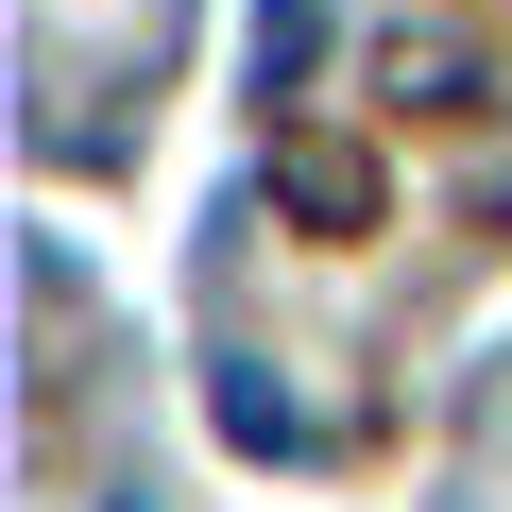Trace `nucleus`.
Returning <instances> with one entry per match:
<instances>
[{"label": "nucleus", "instance_id": "obj_1", "mask_svg": "<svg viewBox=\"0 0 512 512\" xmlns=\"http://www.w3.org/2000/svg\"><path fill=\"white\" fill-rule=\"evenodd\" d=\"M274 205H291L308 239H359V222H376V154H359V137H274Z\"/></svg>", "mask_w": 512, "mask_h": 512}, {"label": "nucleus", "instance_id": "obj_2", "mask_svg": "<svg viewBox=\"0 0 512 512\" xmlns=\"http://www.w3.org/2000/svg\"><path fill=\"white\" fill-rule=\"evenodd\" d=\"M205 410H222V444H239V461H308V444H325V410H308V393H274V359H222V376H205Z\"/></svg>", "mask_w": 512, "mask_h": 512}, {"label": "nucleus", "instance_id": "obj_3", "mask_svg": "<svg viewBox=\"0 0 512 512\" xmlns=\"http://www.w3.org/2000/svg\"><path fill=\"white\" fill-rule=\"evenodd\" d=\"M239 69H256V103H291V86L325 69V0H256V35H239Z\"/></svg>", "mask_w": 512, "mask_h": 512}, {"label": "nucleus", "instance_id": "obj_4", "mask_svg": "<svg viewBox=\"0 0 512 512\" xmlns=\"http://www.w3.org/2000/svg\"><path fill=\"white\" fill-rule=\"evenodd\" d=\"M461 86H478L461 35H393V103H461Z\"/></svg>", "mask_w": 512, "mask_h": 512}, {"label": "nucleus", "instance_id": "obj_5", "mask_svg": "<svg viewBox=\"0 0 512 512\" xmlns=\"http://www.w3.org/2000/svg\"><path fill=\"white\" fill-rule=\"evenodd\" d=\"M103 512H171V495H103Z\"/></svg>", "mask_w": 512, "mask_h": 512}]
</instances>
